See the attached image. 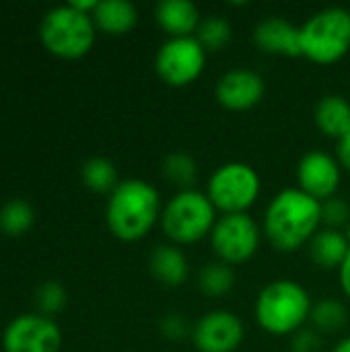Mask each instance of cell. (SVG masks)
Instances as JSON below:
<instances>
[{"label": "cell", "instance_id": "33", "mask_svg": "<svg viewBox=\"0 0 350 352\" xmlns=\"http://www.w3.org/2000/svg\"><path fill=\"white\" fill-rule=\"evenodd\" d=\"M344 237L349 239V243H350V223L347 225V229H344Z\"/></svg>", "mask_w": 350, "mask_h": 352}, {"label": "cell", "instance_id": "1", "mask_svg": "<svg viewBox=\"0 0 350 352\" xmlns=\"http://www.w3.org/2000/svg\"><path fill=\"white\" fill-rule=\"evenodd\" d=\"M322 225V202L299 188L281 190L264 214V235L283 254L297 252L314 239Z\"/></svg>", "mask_w": 350, "mask_h": 352}, {"label": "cell", "instance_id": "24", "mask_svg": "<svg viewBox=\"0 0 350 352\" xmlns=\"http://www.w3.org/2000/svg\"><path fill=\"white\" fill-rule=\"evenodd\" d=\"M83 182L93 192H113L118 188V171L109 159L93 157L83 165Z\"/></svg>", "mask_w": 350, "mask_h": 352}, {"label": "cell", "instance_id": "26", "mask_svg": "<svg viewBox=\"0 0 350 352\" xmlns=\"http://www.w3.org/2000/svg\"><path fill=\"white\" fill-rule=\"evenodd\" d=\"M322 223L326 225V229H347L350 223V206L338 196L324 200L322 202Z\"/></svg>", "mask_w": 350, "mask_h": 352}, {"label": "cell", "instance_id": "28", "mask_svg": "<svg viewBox=\"0 0 350 352\" xmlns=\"http://www.w3.org/2000/svg\"><path fill=\"white\" fill-rule=\"evenodd\" d=\"M192 328H194V326H190L188 320H186L184 316H179V314H167V316L161 320V324H159L161 334H163L165 338H169V340H182V338H186L188 334L192 336Z\"/></svg>", "mask_w": 350, "mask_h": 352}, {"label": "cell", "instance_id": "18", "mask_svg": "<svg viewBox=\"0 0 350 352\" xmlns=\"http://www.w3.org/2000/svg\"><path fill=\"white\" fill-rule=\"evenodd\" d=\"M316 126L328 138H344L350 132V103L342 95H326L316 105Z\"/></svg>", "mask_w": 350, "mask_h": 352}, {"label": "cell", "instance_id": "17", "mask_svg": "<svg viewBox=\"0 0 350 352\" xmlns=\"http://www.w3.org/2000/svg\"><path fill=\"white\" fill-rule=\"evenodd\" d=\"M307 245H309V258L314 260L316 266L324 270H334V268L338 270L350 250L344 231H336V229L318 231Z\"/></svg>", "mask_w": 350, "mask_h": 352}, {"label": "cell", "instance_id": "29", "mask_svg": "<svg viewBox=\"0 0 350 352\" xmlns=\"http://www.w3.org/2000/svg\"><path fill=\"white\" fill-rule=\"evenodd\" d=\"M291 351L320 352L322 351V334H320V332H316L314 328H301L299 332H295V334H293Z\"/></svg>", "mask_w": 350, "mask_h": 352}, {"label": "cell", "instance_id": "7", "mask_svg": "<svg viewBox=\"0 0 350 352\" xmlns=\"http://www.w3.org/2000/svg\"><path fill=\"white\" fill-rule=\"evenodd\" d=\"M262 182L258 171L243 161L223 163L208 179L206 196L223 214L248 212L260 198Z\"/></svg>", "mask_w": 350, "mask_h": 352}, {"label": "cell", "instance_id": "27", "mask_svg": "<svg viewBox=\"0 0 350 352\" xmlns=\"http://www.w3.org/2000/svg\"><path fill=\"white\" fill-rule=\"evenodd\" d=\"M64 303H66V293L58 283L50 280L37 289V307L43 314H56L64 307Z\"/></svg>", "mask_w": 350, "mask_h": 352}, {"label": "cell", "instance_id": "30", "mask_svg": "<svg viewBox=\"0 0 350 352\" xmlns=\"http://www.w3.org/2000/svg\"><path fill=\"white\" fill-rule=\"evenodd\" d=\"M338 278H340V287H342V293L349 297L350 301V250L349 256L344 258L342 266L338 268Z\"/></svg>", "mask_w": 350, "mask_h": 352}, {"label": "cell", "instance_id": "16", "mask_svg": "<svg viewBox=\"0 0 350 352\" xmlns=\"http://www.w3.org/2000/svg\"><path fill=\"white\" fill-rule=\"evenodd\" d=\"M149 270L153 274V278L167 287V289H175L182 287L188 278V258L184 256V252L175 245H157L149 258Z\"/></svg>", "mask_w": 350, "mask_h": 352}, {"label": "cell", "instance_id": "14", "mask_svg": "<svg viewBox=\"0 0 350 352\" xmlns=\"http://www.w3.org/2000/svg\"><path fill=\"white\" fill-rule=\"evenodd\" d=\"M254 43L270 56L299 58L301 56V31L283 16H270L256 25Z\"/></svg>", "mask_w": 350, "mask_h": 352}, {"label": "cell", "instance_id": "2", "mask_svg": "<svg viewBox=\"0 0 350 352\" xmlns=\"http://www.w3.org/2000/svg\"><path fill=\"white\" fill-rule=\"evenodd\" d=\"M161 196L144 179H124L109 194L107 227L122 241H138L161 221Z\"/></svg>", "mask_w": 350, "mask_h": 352}, {"label": "cell", "instance_id": "21", "mask_svg": "<svg viewBox=\"0 0 350 352\" xmlns=\"http://www.w3.org/2000/svg\"><path fill=\"white\" fill-rule=\"evenodd\" d=\"M161 173L169 184L179 188V192L194 190V184L198 179V165L188 153H171L163 159Z\"/></svg>", "mask_w": 350, "mask_h": 352}, {"label": "cell", "instance_id": "4", "mask_svg": "<svg viewBox=\"0 0 350 352\" xmlns=\"http://www.w3.org/2000/svg\"><path fill=\"white\" fill-rule=\"evenodd\" d=\"M161 229L171 243L190 245L210 237L217 223V208L198 190L177 192L161 212Z\"/></svg>", "mask_w": 350, "mask_h": 352}, {"label": "cell", "instance_id": "15", "mask_svg": "<svg viewBox=\"0 0 350 352\" xmlns=\"http://www.w3.org/2000/svg\"><path fill=\"white\" fill-rule=\"evenodd\" d=\"M159 27L169 37H194L200 25V10L190 0H163L155 10Z\"/></svg>", "mask_w": 350, "mask_h": 352}, {"label": "cell", "instance_id": "31", "mask_svg": "<svg viewBox=\"0 0 350 352\" xmlns=\"http://www.w3.org/2000/svg\"><path fill=\"white\" fill-rule=\"evenodd\" d=\"M338 163L350 171V132L338 140Z\"/></svg>", "mask_w": 350, "mask_h": 352}, {"label": "cell", "instance_id": "9", "mask_svg": "<svg viewBox=\"0 0 350 352\" xmlns=\"http://www.w3.org/2000/svg\"><path fill=\"white\" fill-rule=\"evenodd\" d=\"M206 52L196 37H169L157 52L155 70L169 87H188L200 78Z\"/></svg>", "mask_w": 350, "mask_h": 352}, {"label": "cell", "instance_id": "13", "mask_svg": "<svg viewBox=\"0 0 350 352\" xmlns=\"http://www.w3.org/2000/svg\"><path fill=\"white\" fill-rule=\"evenodd\" d=\"M266 93L264 78L250 68H233L225 72L215 89L221 107L229 111H248L256 107Z\"/></svg>", "mask_w": 350, "mask_h": 352}, {"label": "cell", "instance_id": "8", "mask_svg": "<svg viewBox=\"0 0 350 352\" xmlns=\"http://www.w3.org/2000/svg\"><path fill=\"white\" fill-rule=\"evenodd\" d=\"M262 231L248 214H221L210 233V248L219 262L229 266L250 262L260 248Z\"/></svg>", "mask_w": 350, "mask_h": 352}, {"label": "cell", "instance_id": "5", "mask_svg": "<svg viewBox=\"0 0 350 352\" xmlns=\"http://www.w3.org/2000/svg\"><path fill=\"white\" fill-rule=\"evenodd\" d=\"M301 31V56L328 66L340 62L350 52V10L332 6L305 21Z\"/></svg>", "mask_w": 350, "mask_h": 352}, {"label": "cell", "instance_id": "6", "mask_svg": "<svg viewBox=\"0 0 350 352\" xmlns=\"http://www.w3.org/2000/svg\"><path fill=\"white\" fill-rule=\"evenodd\" d=\"M39 33L52 54L80 58L95 41V21L89 12L78 10L72 4L56 6L43 16Z\"/></svg>", "mask_w": 350, "mask_h": 352}, {"label": "cell", "instance_id": "10", "mask_svg": "<svg viewBox=\"0 0 350 352\" xmlns=\"http://www.w3.org/2000/svg\"><path fill=\"white\" fill-rule=\"evenodd\" d=\"M243 336L241 320L227 309L208 311L192 328V342L200 352H235Z\"/></svg>", "mask_w": 350, "mask_h": 352}, {"label": "cell", "instance_id": "22", "mask_svg": "<svg viewBox=\"0 0 350 352\" xmlns=\"http://www.w3.org/2000/svg\"><path fill=\"white\" fill-rule=\"evenodd\" d=\"M235 287V272L225 262H208L198 274V289L206 297H225Z\"/></svg>", "mask_w": 350, "mask_h": 352}, {"label": "cell", "instance_id": "23", "mask_svg": "<svg viewBox=\"0 0 350 352\" xmlns=\"http://www.w3.org/2000/svg\"><path fill=\"white\" fill-rule=\"evenodd\" d=\"M198 43L204 47L206 54L225 50L233 39V27L223 16H204L198 25V31L194 35Z\"/></svg>", "mask_w": 350, "mask_h": 352}, {"label": "cell", "instance_id": "12", "mask_svg": "<svg viewBox=\"0 0 350 352\" xmlns=\"http://www.w3.org/2000/svg\"><path fill=\"white\" fill-rule=\"evenodd\" d=\"M340 163L324 151H309L297 165L299 190L324 202L336 196L340 188Z\"/></svg>", "mask_w": 350, "mask_h": 352}, {"label": "cell", "instance_id": "3", "mask_svg": "<svg viewBox=\"0 0 350 352\" xmlns=\"http://www.w3.org/2000/svg\"><path fill=\"white\" fill-rule=\"evenodd\" d=\"M309 293L291 278L268 283L256 299V322L272 336H293L299 332L311 314Z\"/></svg>", "mask_w": 350, "mask_h": 352}, {"label": "cell", "instance_id": "25", "mask_svg": "<svg viewBox=\"0 0 350 352\" xmlns=\"http://www.w3.org/2000/svg\"><path fill=\"white\" fill-rule=\"evenodd\" d=\"M33 223V208L25 200H10L0 210V229L8 235L25 233Z\"/></svg>", "mask_w": 350, "mask_h": 352}, {"label": "cell", "instance_id": "32", "mask_svg": "<svg viewBox=\"0 0 350 352\" xmlns=\"http://www.w3.org/2000/svg\"><path fill=\"white\" fill-rule=\"evenodd\" d=\"M332 352H350V336L342 338V340L334 346V351Z\"/></svg>", "mask_w": 350, "mask_h": 352}, {"label": "cell", "instance_id": "20", "mask_svg": "<svg viewBox=\"0 0 350 352\" xmlns=\"http://www.w3.org/2000/svg\"><path fill=\"white\" fill-rule=\"evenodd\" d=\"M309 322H311V328L320 334H336L347 326L349 311L344 303L336 299H322L311 307Z\"/></svg>", "mask_w": 350, "mask_h": 352}, {"label": "cell", "instance_id": "11", "mask_svg": "<svg viewBox=\"0 0 350 352\" xmlns=\"http://www.w3.org/2000/svg\"><path fill=\"white\" fill-rule=\"evenodd\" d=\"M60 344V328L43 316H21L4 332L6 352H58Z\"/></svg>", "mask_w": 350, "mask_h": 352}, {"label": "cell", "instance_id": "19", "mask_svg": "<svg viewBox=\"0 0 350 352\" xmlns=\"http://www.w3.org/2000/svg\"><path fill=\"white\" fill-rule=\"evenodd\" d=\"M95 25L109 35H124L134 29L138 10L128 0H101L93 10Z\"/></svg>", "mask_w": 350, "mask_h": 352}]
</instances>
